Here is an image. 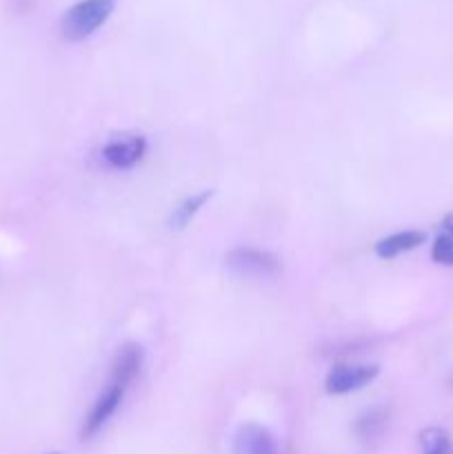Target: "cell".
Instances as JSON below:
<instances>
[{
	"mask_svg": "<svg viewBox=\"0 0 453 454\" xmlns=\"http://www.w3.org/2000/svg\"><path fill=\"white\" fill-rule=\"evenodd\" d=\"M115 9V0H80L65 12L60 20V31L67 40L78 43L89 38L96 29H100Z\"/></svg>",
	"mask_w": 453,
	"mask_h": 454,
	"instance_id": "obj_1",
	"label": "cell"
},
{
	"mask_svg": "<svg viewBox=\"0 0 453 454\" xmlns=\"http://www.w3.org/2000/svg\"><path fill=\"white\" fill-rule=\"evenodd\" d=\"M226 269L238 278H274L280 273V260L269 251L256 247H238L226 253Z\"/></svg>",
	"mask_w": 453,
	"mask_h": 454,
	"instance_id": "obj_2",
	"label": "cell"
},
{
	"mask_svg": "<svg viewBox=\"0 0 453 454\" xmlns=\"http://www.w3.org/2000/svg\"><path fill=\"white\" fill-rule=\"evenodd\" d=\"M378 372L380 368L373 364H342L329 372L324 380V388L329 395H349L371 384Z\"/></svg>",
	"mask_w": 453,
	"mask_h": 454,
	"instance_id": "obj_3",
	"label": "cell"
},
{
	"mask_svg": "<svg viewBox=\"0 0 453 454\" xmlns=\"http://www.w3.org/2000/svg\"><path fill=\"white\" fill-rule=\"evenodd\" d=\"M147 137L140 133H120L102 146V160L114 168H131L145 158Z\"/></svg>",
	"mask_w": 453,
	"mask_h": 454,
	"instance_id": "obj_4",
	"label": "cell"
},
{
	"mask_svg": "<svg viewBox=\"0 0 453 454\" xmlns=\"http://www.w3.org/2000/svg\"><path fill=\"white\" fill-rule=\"evenodd\" d=\"M124 393H127V388H124V386L114 384V381H107L105 393L98 397V402L93 403L91 412H89L87 419H84L83 439H91L93 434L100 433L102 426H105L107 421L114 417V412L118 411V406L123 403Z\"/></svg>",
	"mask_w": 453,
	"mask_h": 454,
	"instance_id": "obj_5",
	"label": "cell"
},
{
	"mask_svg": "<svg viewBox=\"0 0 453 454\" xmlns=\"http://www.w3.org/2000/svg\"><path fill=\"white\" fill-rule=\"evenodd\" d=\"M231 454H280L274 434L260 424H242L234 434Z\"/></svg>",
	"mask_w": 453,
	"mask_h": 454,
	"instance_id": "obj_6",
	"label": "cell"
},
{
	"mask_svg": "<svg viewBox=\"0 0 453 454\" xmlns=\"http://www.w3.org/2000/svg\"><path fill=\"white\" fill-rule=\"evenodd\" d=\"M142 362H145V350H142V346L129 341L123 348H118V355H115L114 364H111L109 381L129 388V384L140 375Z\"/></svg>",
	"mask_w": 453,
	"mask_h": 454,
	"instance_id": "obj_7",
	"label": "cell"
},
{
	"mask_svg": "<svg viewBox=\"0 0 453 454\" xmlns=\"http://www.w3.org/2000/svg\"><path fill=\"white\" fill-rule=\"evenodd\" d=\"M425 239L426 235L422 233V231H400V233L389 235V238H382L380 242L376 244V255L380 257V260H393V257L413 251V248H417L420 244H425Z\"/></svg>",
	"mask_w": 453,
	"mask_h": 454,
	"instance_id": "obj_8",
	"label": "cell"
},
{
	"mask_svg": "<svg viewBox=\"0 0 453 454\" xmlns=\"http://www.w3.org/2000/svg\"><path fill=\"white\" fill-rule=\"evenodd\" d=\"M431 257L435 264L453 266V213H449L440 224V233L431 247Z\"/></svg>",
	"mask_w": 453,
	"mask_h": 454,
	"instance_id": "obj_9",
	"label": "cell"
},
{
	"mask_svg": "<svg viewBox=\"0 0 453 454\" xmlns=\"http://www.w3.org/2000/svg\"><path fill=\"white\" fill-rule=\"evenodd\" d=\"M211 195H213V191H203V193H195V195H191V198H187L185 202H182L180 207L173 211L171 220H169L171 229H178V231L185 229V226L189 224L195 215H198L200 208H203L204 204L211 200Z\"/></svg>",
	"mask_w": 453,
	"mask_h": 454,
	"instance_id": "obj_10",
	"label": "cell"
},
{
	"mask_svg": "<svg viewBox=\"0 0 453 454\" xmlns=\"http://www.w3.org/2000/svg\"><path fill=\"white\" fill-rule=\"evenodd\" d=\"M386 419H389V415H386V411H380V408H376V411H369L367 415H362L358 419V426H355V433H358V437L362 439V442H373V439H378L382 434V430L386 428Z\"/></svg>",
	"mask_w": 453,
	"mask_h": 454,
	"instance_id": "obj_11",
	"label": "cell"
},
{
	"mask_svg": "<svg viewBox=\"0 0 453 454\" xmlns=\"http://www.w3.org/2000/svg\"><path fill=\"white\" fill-rule=\"evenodd\" d=\"M422 454H453V442L447 430L426 428L420 433Z\"/></svg>",
	"mask_w": 453,
	"mask_h": 454,
	"instance_id": "obj_12",
	"label": "cell"
},
{
	"mask_svg": "<svg viewBox=\"0 0 453 454\" xmlns=\"http://www.w3.org/2000/svg\"><path fill=\"white\" fill-rule=\"evenodd\" d=\"M52 454H58V452H52Z\"/></svg>",
	"mask_w": 453,
	"mask_h": 454,
	"instance_id": "obj_13",
	"label": "cell"
}]
</instances>
